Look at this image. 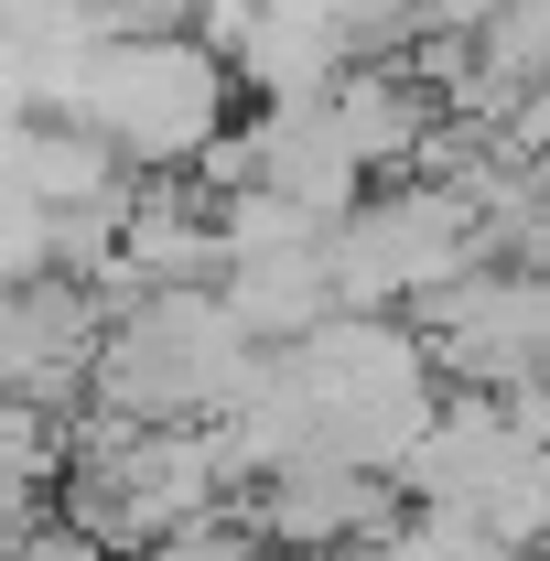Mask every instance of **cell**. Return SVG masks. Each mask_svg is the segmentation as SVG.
Returning a JSON list of instances; mask_svg holds the SVG:
<instances>
[{"label":"cell","instance_id":"cell-1","mask_svg":"<svg viewBox=\"0 0 550 561\" xmlns=\"http://www.w3.org/2000/svg\"><path fill=\"white\" fill-rule=\"evenodd\" d=\"M227 98H238V55L216 33H98L76 98L55 119H87L130 151L140 173H195L216 140H227Z\"/></svg>","mask_w":550,"mask_h":561},{"label":"cell","instance_id":"cell-2","mask_svg":"<svg viewBox=\"0 0 550 561\" xmlns=\"http://www.w3.org/2000/svg\"><path fill=\"white\" fill-rule=\"evenodd\" d=\"M324 260H335V291L345 313H411L432 302L443 280H465L496 260V227L465 184H411V195H367L356 216H335V238H324Z\"/></svg>","mask_w":550,"mask_h":561},{"label":"cell","instance_id":"cell-3","mask_svg":"<svg viewBox=\"0 0 550 561\" xmlns=\"http://www.w3.org/2000/svg\"><path fill=\"white\" fill-rule=\"evenodd\" d=\"M421 335H432V367L454 378V389H518V378H540L550 367V271L540 260H518V271H465L443 280L432 302H411Z\"/></svg>","mask_w":550,"mask_h":561},{"label":"cell","instance_id":"cell-4","mask_svg":"<svg viewBox=\"0 0 550 561\" xmlns=\"http://www.w3.org/2000/svg\"><path fill=\"white\" fill-rule=\"evenodd\" d=\"M98 346H108V302L76 271L11 280V313H0V378H11V400H44V411L76 421L98 400Z\"/></svg>","mask_w":550,"mask_h":561},{"label":"cell","instance_id":"cell-5","mask_svg":"<svg viewBox=\"0 0 550 561\" xmlns=\"http://www.w3.org/2000/svg\"><path fill=\"white\" fill-rule=\"evenodd\" d=\"M400 496H411L400 476L324 454V465H280V476H260V486H249V507H260L271 551H345V540L400 529Z\"/></svg>","mask_w":550,"mask_h":561},{"label":"cell","instance_id":"cell-6","mask_svg":"<svg viewBox=\"0 0 550 561\" xmlns=\"http://www.w3.org/2000/svg\"><path fill=\"white\" fill-rule=\"evenodd\" d=\"M518 454V421H507V389H465L454 411H432V432L411 443V465H400V486L432 496V507H475L496 486V465Z\"/></svg>","mask_w":550,"mask_h":561},{"label":"cell","instance_id":"cell-7","mask_svg":"<svg viewBox=\"0 0 550 561\" xmlns=\"http://www.w3.org/2000/svg\"><path fill=\"white\" fill-rule=\"evenodd\" d=\"M324 108H335V130L389 173V162H432V76L400 66V55H356V66L324 87Z\"/></svg>","mask_w":550,"mask_h":561},{"label":"cell","instance_id":"cell-8","mask_svg":"<svg viewBox=\"0 0 550 561\" xmlns=\"http://www.w3.org/2000/svg\"><path fill=\"white\" fill-rule=\"evenodd\" d=\"M324 238H335V227H324ZM324 238H302V249H260V260H238V271H227V302L249 313V335H271V346H302L324 313H345Z\"/></svg>","mask_w":550,"mask_h":561},{"label":"cell","instance_id":"cell-9","mask_svg":"<svg viewBox=\"0 0 550 561\" xmlns=\"http://www.w3.org/2000/svg\"><path fill=\"white\" fill-rule=\"evenodd\" d=\"M11 561H119V540H108V529H87V518H55V507H44V518H33V529H22V540H11Z\"/></svg>","mask_w":550,"mask_h":561}]
</instances>
